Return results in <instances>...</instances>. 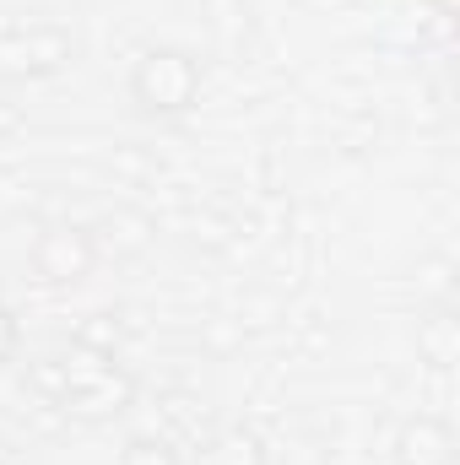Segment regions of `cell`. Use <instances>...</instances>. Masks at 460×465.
Masks as SVG:
<instances>
[{
	"mask_svg": "<svg viewBox=\"0 0 460 465\" xmlns=\"http://www.w3.org/2000/svg\"><path fill=\"white\" fill-rule=\"evenodd\" d=\"M60 373H65V390H60V406L65 411H76V417H87V422H104V417H115L130 406V395H135V384H130V373H119L115 357L109 351H71V362H60Z\"/></svg>",
	"mask_w": 460,
	"mask_h": 465,
	"instance_id": "cell-1",
	"label": "cell"
},
{
	"mask_svg": "<svg viewBox=\"0 0 460 465\" xmlns=\"http://www.w3.org/2000/svg\"><path fill=\"white\" fill-rule=\"evenodd\" d=\"M130 98L146 114H190L201 98V65L185 49H146L130 71Z\"/></svg>",
	"mask_w": 460,
	"mask_h": 465,
	"instance_id": "cell-2",
	"label": "cell"
},
{
	"mask_svg": "<svg viewBox=\"0 0 460 465\" xmlns=\"http://www.w3.org/2000/svg\"><path fill=\"white\" fill-rule=\"evenodd\" d=\"M93 238L82 228H49L38 243H33V265H38V276L44 282H55V287H65V282H82L87 271H93Z\"/></svg>",
	"mask_w": 460,
	"mask_h": 465,
	"instance_id": "cell-3",
	"label": "cell"
},
{
	"mask_svg": "<svg viewBox=\"0 0 460 465\" xmlns=\"http://www.w3.org/2000/svg\"><path fill=\"white\" fill-rule=\"evenodd\" d=\"M395 465H455V439H450V428L434 422V417L406 422L401 439H395Z\"/></svg>",
	"mask_w": 460,
	"mask_h": 465,
	"instance_id": "cell-4",
	"label": "cell"
},
{
	"mask_svg": "<svg viewBox=\"0 0 460 465\" xmlns=\"http://www.w3.org/2000/svg\"><path fill=\"white\" fill-rule=\"evenodd\" d=\"M201 465H265V444L249 428H223V433L206 439Z\"/></svg>",
	"mask_w": 460,
	"mask_h": 465,
	"instance_id": "cell-5",
	"label": "cell"
},
{
	"mask_svg": "<svg viewBox=\"0 0 460 465\" xmlns=\"http://www.w3.org/2000/svg\"><path fill=\"white\" fill-rule=\"evenodd\" d=\"M119 465H179V455H174L168 444H157V439H130L125 455H119Z\"/></svg>",
	"mask_w": 460,
	"mask_h": 465,
	"instance_id": "cell-6",
	"label": "cell"
},
{
	"mask_svg": "<svg viewBox=\"0 0 460 465\" xmlns=\"http://www.w3.org/2000/svg\"><path fill=\"white\" fill-rule=\"evenodd\" d=\"M11 351H16V320H11V309L0 303V362H11Z\"/></svg>",
	"mask_w": 460,
	"mask_h": 465,
	"instance_id": "cell-7",
	"label": "cell"
}]
</instances>
